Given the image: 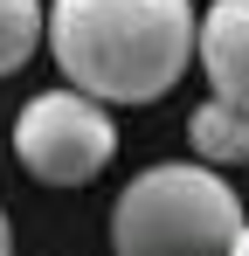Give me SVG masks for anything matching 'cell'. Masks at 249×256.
I'll return each mask as SVG.
<instances>
[{"mask_svg": "<svg viewBox=\"0 0 249 256\" xmlns=\"http://www.w3.org/2000/svg\"><path fill=\"white\" fill-rule=\"evenodd\" d=\"M42 35L97 104H160L194 62V0H56Z\"/></svg>", "mask_w": 249, "mask_h": 256, "instance_id": "1", "label": "cell"}, {"mask_svg": "<svg viewBox=\"0 0 249 256\" xmlns=\"http://www.w3.org/2000/svg\"><path fill=\"white\" fill-rule=\"evenodd\" d=\"M242 228V201L208 160L146 166L111 208L118 256H222Z\"/></svg>", "mask_w": 249, "mask_h": 256, "instance_id": "2", "label": "cell"}, {"mask_svg": "<svg viewBox=\"0 0 249 256\" xmlns=\"http://www.w3.org/2000/svg\"><path fill=\"white\" fill-rule=\"evenodd\" d=\"M14 160L42 187H90L118 160V125L90 90H42L14 111Z\"/></svg>", "mask_w": 249, "mask_h": 256, "instance_id": "3", "label": "cell"}, {"mask_svg": "<svg viewBox=\"0 0 249 256\" xmlns=\"http://www.w3.org/2000/svg\"><path fill=\"white\" fill-rule=\"evenodd\" d=\"M194 56H201L214 97H236L249 111V0H214L194 21Z\"/></svg>", "mask_w": 249, "mask_h": 256, "instance_id": "4", "label": "cell"}, {"mask_svg": "<svg viewBox=\"0 0 249 256\" xmlns=\"http://www.w3.org/2000/svg\"><path fill=\"white\" fill-rule=\"evenodd\" d=\"M187 138H194V160H208V166H242L249 160V111L236 97H208L187 118Z\"/></svg>", "mask_w": 249, "mask_h": 256, "instance_id": "5", "label": "cell"}, {"mask_svg": "<svg viewBox=\"0 0 249 256\" xmlns=\"http://www.w3.org/2000/svg\"><path fill=\"white\" fill-rule=\"evenodd\" d=\"M42 42V0H0V76H14Z\"/></svg>", "mask_w": 249, "mask_h": 256, "instance_id": "6", "label": "cell"}, {"mask_svg": "<svg viewBox=\"0 0 249 256\" xmlns=\"http://www.w3.org/2000/svg\"><path fill=\"white\" fill-rule=\"evenodd\" d=\"M228 250H236V256H249V222L236 228V242H228Z\"/></svg>", "mask_w": 249, "mask_h": 256, "instance_id": "7", "label": "cell"}, {"mask_svg": "<svg viewBox=\"0 0 249 256\" xmlns=\"http://www.w3.org/2000/svg\"><path fill=\"white\" fill-rule=\"evenodd\" d=\"M7 250H14V228H7V214H0V256H7Z\"/></svg>", "mask_w": 249, "mask_h": 256, "instance_id": "8", "label": "cell"}]
</instances>
